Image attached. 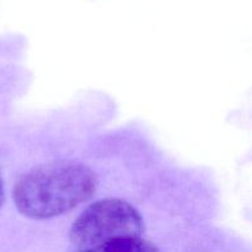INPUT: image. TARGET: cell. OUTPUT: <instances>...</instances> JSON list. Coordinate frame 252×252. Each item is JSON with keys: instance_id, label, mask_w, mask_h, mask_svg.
I'll return each mask as SVG.
<instances>
[{"instance_id": "277c9868", "label": "cell", "mask_w": 252, "mask_h": 252, "mask_svg": "<svg viewBox=\"0 0 252 252\" xmlns=\"http://www.w3.org/2000/svg\"><path fill=\"white\" fill-rule=\"evenodd\" d=\"M4 203V182H2L1 176H0V207Z\"/></svg>"}, {"instance_id": "7a4b0ae2", "label": "cell", "mask_w": 252, "mask_h": 252, "mask_svg": "<svg viewBox=\"0 0 252 252\" xmlns=\"http://www.w3.org/2000/svg\"><path fill=\"white\" fill-rule=\"evenodd\" d=\"M139 212L122 199H101L81 213L70 228L69 239L78 251L90 250L120 239L140 238Z\"/></svg>"}, {"instance_id": "6da1fadb", "label": "cell", "mask_w": 252, "mask_h": 252, "mask_svg": "<svg viewBox=\"0 0 252 252\" xmlns=\"http://www.w3.org/2000/svg\"><path fill=\"white\" fill-rule=\"evenodd\" d=\"M96 189L97 177L90 167L62 160L26 172L15 184L12 197L20 213L43 220L73 211L89 201Z\"/></svg>"}, {"instance_id": "3957f363", "label": "cell", "mask_w": 252, "mask_h": 252, "mask_svg": "<svg viewBox=\"0 0 252 252\" xmlns=\"http://www.w3.org/2000/svg\"><path fill=\"white\" fill-rule=\"evenodd\" d=\"M78 252H160L153 245L152 243L147 240H143L140 238H128L120 239V240L111 241L105 245L97 246V248L90 249L85 251Z\"/></svg>"}]
</instances>
